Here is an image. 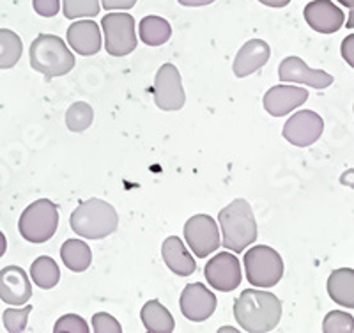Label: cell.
Instances as JSON below:
<instances>
[{"mask_svg": "<svg viewBox=\"0 0 354 333\" xmlns=\"http://www.w3.org/2000/svg\"><path fill=\"white\" fill-rule=\"evenodd\" d=\"M234 317L245 332H271L277 328L282 317V301L273 293L245 289L234 301Z\"/></svg>", "mask_w": 354, "mask_h": 333, "instance_id": "obj_1", "label": "cell"}, {"mask_svg": "<svg viewBox=\"0 0 354 333\" xmlns=\"http://www.w3.org/2000/svg\"><path fill=\"white\" fill-rule=\"evenodd\" d=\"M221 227V245L234 253H241L257 240V222L252 206L245 199H236L218 215Z\"/></svg>", "mask_w": 354, "mask_h": 333, "instance_id": "obj_2", "label": "cell"}, {"mask_svg": "<svg viewBox=\"0 0 354 333\" xmlns=\"http://www.w3.org/2000/svg\"><path fill=\"white\" fill-rule=\"evenodd\" d=\"M73 233L87 240H103L117 231L119 215L115 208L101 199H87L80 202L69 218Z\"/></svg>", "mask_w": 354, "mask_h": 333, "instance_id": "obj_3", "label": "cell"}, {"mask_svg": "<svg viewBox=\"0 0 354 333\" xmlns=\"http://www.w3.org/2000/svg\"><path fill=\"white\" fill-rule=\"evenodd\" d=\"M30 66L43 73L44 78L62 77L75 68V55L69 52L64 39L53 34H39L28 50Z\"/></svg>", "mask_w": 354, "mask_h": 333, "instance_id": "obj_4", "label": "cell"}, {"mask_svg": "<svg viewBox=\"0 0 354 333\" xmlns=\"http://www.w3.org/2000/svg\"><path fill=\"white\" fill-rule=\"evenodd\" d=\"M57 227H59V211L48 199H37L28 208H25L18 222L20 234L28 243L48 241L50 237H53Z\"/></svg>", "mask_w": 354, "mask_h": 333, "instance_id": "obj_5", "label": "cell"}, {"mask_svg": "<svg viewBox=\"0 0 354 333\" xmlns=\"http://www.w3.org/2000/svg\"><path fill=\"white\" fill-rule=\"evenodd\" d=\"M246 280L255 287H273L283 277V261L271 246L259 245L245 253Z\"/></svg>", "mask_w": 354, "mask_h": 333, "instance_id": "obj_6", "label": "cell"}, {"mask_svg": "<svg viewBox=\"0 0 354 333\" xmlns=\"http://www.w3.org/2000/svg\"><path fill=\"white\" fill-rule=\"evenodd\" d=\"M105 34V48L110 55L124 57L137 48L135 18L128 12H109L101 20Z\"/></svg>", "mask_w": 354, "mask_h": 333, "instance_id": "obj_7", "label": "cell"}, {"mask_svg": "<svg viewBox=\"0 0 354 333\" xmlns=\"http://www.w3.org/2000/svg\"><path fill=\"white\" fill-rule=\"evenodd\" d=\"M154 103L160 110L174 112L185 107L186 94L183 89L181 75L174 64H163L156 73L153 85Z\"/></svg>", "mask_w": 354, "mask_h": 333, "instance_id": "obj_8", "label": "cell"}, {"mask_svg": "<svg viewBox=\"0 0 354 333\" xmlns=\"http://www.w3.org/2000/svg\"><path fill=\"white\" fill-rule=\"evenodd\" d=\"M185 240L197 257H207L220 246L218 224L209 215H195L185 225Z\"/></svg>", "mask_w": 354, "mask_h": 333, "instance_id": "obj_9", "label": "cell"}, {"mask_svg": "<svg viewBox=\"0 0 354 333\" xmlns=\"http://www.w3.org/2000/svg\"><path fill=\"white\" fill-rule=\"evenodd\" d=\"M204 275L213 289L230 293L241 284V264L234 253L221 252L205 264Z\"/></svg>", "mask_w": 354, "mask_h": 333, "instance_id": "obj_10", "label": "cell"}, {"mask_svg": "<svg viewBox=\"0 0 354 333\" xmlns=\"http://www.w3.org/2000/svg\"><path fill=\"white\" fill-rule=\"evenodd\" d=\"M324 132V120L312 110H299L283 125V138L296 147L315 144Z\"/></svg>", "mask_w": 354, "mask_h": 333, "instance_id": "obj_11", "label": "cell"}, {"mask_svg": "<svg viewBox=\"0 0 354 333\" xmlns=\"http://www.w3.org/2000/svg\"><path fill=\"white\" fill-rule=\"evenodd\" d=\"M179 307H181V312L186 319L194 323H202L209 319L216 310V296L204 284L195 282V284H188L183 289Z\"/></svg>", "mask_w": 354, "mask_h": 333, "instance_id": "obj_12", "label": "cell"}, {"mask_svg": "<svg viewBox=\"0 0 354 333\" xmlns=\"http://www.w3.org/2000/svg\"><path fill=\"white\" fill-rule=\"evenodd\" d=\"M278 77L287 84H305L314 89H326L333 84L335 78L322 69H312L299 57H287L280 62Z\"/></svg>", "mask_w": 354, "mask_h": 333, "instance_id": "obj_13", "label": "cell"}, {"mask_svg": "<svg viewBox=\"0 0 354 333\" xmlns=\"http://www.w3.org/2000/svg\"><path fill=\"white\" fill-rule=\"evenodd\" d=\"M305 21L315 33L335 34L346 24V15L331 0H314L303 11Z\"/></svg>", "mask_w": 354, "mask_h": 333, "instance_id": "obj_14", "label": "cell"}, {"mask_svg": "<svg viewBox=\"0 0 354 333\" xmlns=\"http://www.w3.org/2000/svg\"><path fill=\"white\" fill-rule=\"evenodd\" d=\"M32 296V285L20 266L0 269V300L11 307L25 305Z\"/></svg>", "mask_w": 354, "mask_h": 333, "instance_id": "obj_15", "label": "cell"}, {"mask_svg": "<svg viewBox=\"0 0 354 333\" xmlns=\"http://www.w3.org/2000/svg\"><path fill=\"white\" fill-rule=\"evenodd\" d=\"M308 100V91L296 85H274L264 94V109L273 117H283Z\"/></svg>", "mask_w": 354, "mask_h": 333, "instance_id": "obj_16", "label": "cell"}, {"mask_svg": "<svg viewBox=\"0 0 354 333\" xmlns=\"http://www.w3.org/2000/svg\"><path fill=\"white\" fill-rule=\"evenodd\" d=\"M270 44L262 39H250L241 46L236 59H234V75L238 78H245L252 73L259 71L270 60Z\"/></svg>", "mask_w": 354, "mask_h": 333, "instance_id": "obj_17", "label": "cell"}, {"mask_svg": "<svg viewBox=\"0 0 354 333\" xmlns=\"http://www.w3.org/2000/svg\"><path fill=\"white\" fill-rule=\"evenodd\" d=\"M68 43L78 55H94L101 48V33L96 21L78 20L69 25Z\"/></svg>", "mask_w": 354, "mask_h": 333, "instance_id": "obj_18", "label": "cell"}, {"mask_svg": "<svg viewBox=\"0 0 354 333\" xmlns=\"http://www.w3.org/2000/svg\"><path fill=\"white\" fill-rule=\"evenodd\" d=\"M161 255H163V261L169 266L170 271H174L179 277H189L197 269L195 259L177 236H169L163 241Z\"/></svg>", "mask_w": 354, "mask_h": 333, "instance_id": "obj_19", "label": "cell"}, {"mask_svg": "<svg viewBox=\"0 0 354 333\" xmlns=\"http://www.w3.org/2000/svg\"><path fill=\"white\" fill-rule=\"evenodd\" d=\"M328 294L337 305L354 309V269H335L328 278Z\"/></svg>", "mask_w": 354, "mask_h": 333, "instance_id": "obj_20", "label": "cell"}, {"mask_svg": "<svg viewBox=\"0 0 354 333\" xmlns=\"http://www.w3.org/2000/svg\"><path fill=\"white\" fill-rule=\"evenodd\" d=\"M142 323L149 333H172L176 328L172 314L158 300L147 301L140 310Z\"/></svg>", "mask_w": 354, "mask_h": 333, "instance_id": "obj_21", "label": "cell"}, {"mask_svg": "<svg viewBox=\"0 0 354 333\" xmlns=\"http://www.w3.org/2000/svg\"><path fill=\"white\" fill-rule=\"evenodd\" d=\"M61 257L66 268L71 271H85L93 262V250L82 240H68L61 249Z\"/></svg>", "mask_w": 354, "mask_h": 333, "instance_id": "obj_22", "label": "cell"}, {"mask_svg": "<svg viewBox=\"0 0 354 333\" xmlns=\"http://www.w3.org/2000/svg\"><path fill=\"white\" fill-rule=\"evenodd\" d=\"M138 34L147 46H161L172 36V27L165 18L151 15V17H145L140 20Z\"/></svg>", "mask_w": 354, "mask_h": 333, "instance_id": "obj_23", "label": "cell"}, {"mask_svg": "<svg viewBox=\"0 0 354 333\" xmlns=\"http://www.w3.org/2000/svg\"><path fill=\"white\" fill-rule=\"evenodd\" d=\"M30 278L41 289H52L61 280V269L52 257L41 255L30 266Z\"/></svg>", "mask_w": 354, "mask_h": 333, "instance_id": "obj_24", "label": "cell"}, {"mask_svg": "<svg viewBox=\"0 0 354 333\" xmlns=\"http://www.w3.org/2000/svg\"><path fill=\"white\" fill-rule=\"evenodd\" d=\"M21 37L9 28H0V69L15 68L21 59Z\"/></svg>", "mask_w": 354, "mask_h": 333, "instance_id": "obj_25", "label": "cell"}, {"mask_svg": "<svg viewBox=\"0 0 354 333\" xmlns=\"http://www.w3.org/2000/svg\"><path fill=\"white\" fill-rule=\"evenodd\" d=\"M94 120V110L93 107L85 101H77L66 112V126L69 132L82 133L93 125Z\"/></svg>", "mask_w": 354, "mask_h": 333, "instance_id": "obj_26", "label": "cell"}, {"mask_svg": "<svg viewBox=\"0 0 354 333\" xmlns=\"http://www.w3.org/2000/svg\"><path fill=\"white\" fill-rule=\"evenodd\" d=\"M62 12L68 20L96 17L100 12V0H62Z\"/></svg>", "mask_w": 354, "mask_h": 333, "instance_id": "obj_27", "label": "cell"}, {"mask_svg": "<svg viewBox=\"0 0 354 333\" xmlns=\"http://www.w3.org/2000/svg\"><path fill=\"white\" fill-rule=\"evenodd\" d=\"M322 332L324 333H353L354 317L344 310H331L324 321H322Z\"/></svg>", "mask_w": 354, "mask_h": 333, "instance_id": "obj_28", "label": "cell"}, {"mask_svg": "<svg viewBox=\"0 0 354 333\" xmlns=\"http://www.w3.org/2000/svg\"><path fill=\"white\" fill-rule=\"evenodd\" d=\"M32 312V307H24V309H6L2 314L4 319V328L11 333L24 332L27 328L28 314Z\"/></svg>", "mask_w": 354, "mask_h": 333, "instance_id": "obj_29", "label": "cell"}, {"mask_svg": "<svg viewBox=\"0 0 354 333\" xmlns=\"http://www.w3.org/2000/svg\"><path fill=\"white\" fill-rule=\"evenodd\" d=\"M53 332L55 333H62V332L88 333L91 332V328H88L87 321H85L84 317H80L78 314H66V316H62L61 319L55 323Z\"/></svg>", "mask_w": 354, "mask_h": 333, "instance_id": "obj_30", "label": "cell"}, {"mask_svg": "<svg viewBox=\"0 0 354 333\" xmlns=\"http://www.w3.org/2000/svg\"><path fill=\"white\" fill-rule=\"evenodd\" d=\"M94 333H121L122 326L115 317L106 312H97L93 316Z\"/></svg>", "mask_w": 354, "mask_h": 333, "instance_id": "obj_31", "label": "cell"}, {"mask_svg": "<svg viewBox=\"0 0 354 333\" xmlns=\"http://www.w3.org/2000/svg\"><path fill=\"white\" fill-rule=\"evenodd\" d=\"M34 11L43 18H53L61 11V0H32Z\"/></svg>", "mask_w": 354, "mask_h": 333, "instance_id": "obj_32", "label": "cell"}, {"mask_svg": "<svg viewBox=\"0 0 354 333\" xmlns=\"http://www.w3.org/2000/svg\"><path fill=\"white\" fill-rule=\"evenodd\" d=\"M340 53H342V59L354 69V34L344 37L342 44H340Z\"/></svg>", "mask_w": 354, "mask_h": 333, "instance_id": "obj_33", "label": "cell"}, {"mask_svg": "<svg viewBox=\"0 0 354 333\" xmlns=\"http://www.w3.org/2000/svg\"><path fill=\"white\" fill-rule=\"evenodd\" d=\"M137 4V0H101V6L109 11H122V9H131L133 6Z\"/></svg>", "mask_w": 354, "mask_h": 333, "instance_id": "obj_34", "label": "cell"}, {"mask_svg": "<svg viewBox=\"0 0 354 333\" xmlns=\"http://www.w3.org/2000/svg\"><path fill=\"white\" fill-rule=\"evenodd\" d=\"M214 0H179V4L185 8H201V6L213 4Z\"/></svg>", "mask_w": 354, "mask_h": 333, "instance_id": "obj_35", "label": "cell"}, {"mask_svg": "<svg viewBox=\"0 0 354 333\" xmlns=\"http://www.w3.org/2000/svg\"><path fill=\"white\" fill-rule=\"evenodd\" d=\"M261 4L268 6V8H286L287 4H289L290 0H259Z\"/></svg>", "mask_w": 354, "mask_h": 333, "instance_id": "obj_36", "label": "cell"}, {"mask_svg": "<svg viewBox=\"0 0 354 333\" xmlns=\"http://www.w3.org/2000/svg\"><path fill=\"white\" fill-rule=\"evenodd\" d=\"M340 183H342V185L351 186V188H354V169L353 170H347V172H344L342 174V179H340Z\"/></svg>", "mask_w": 354, "mask_h": 333, "instance_id": "obj_37", "label": "cell"}, {"mask_svg": "<svg viewBox=\"0 0 354 333\" xmlns=\"http://www.w3.org/2000/svg\"><path fill=\"white\" fill-rule=\"evenodd\" d=\"M6 250H8V240H6L4 233H2V231H0V257L4 255Z\"/></svg>", "mask_w": 354, "mask_h": 333, "instance_id": "obj_38", "label": "cell"}, {"mask_svg": "<svg viewBox=\"0 0 354 333\" xmlns=\"http://www.w3.org/2000/svg\"><path fill=\"white\" fill-rule=\"evenodd\" d=\"M338 4H342L344 8L347 9H354V0H337Z\"/></svg>", "mask_w": 354, "mask_h": 333, "instance_id": "obj_39", "label": "cell"}, {"mask_svg": "<svg viewBox=\"0 0 354 333\" xmlns=\"http://www.w3.org/2000/svg\"><path fill=\"white\" fill-rule=\"evenodd\" d=\"M344 25H347V28H354V9H351L349 18H347V24H344Z\"/></svg>", "mask_w": 354, "mask_h": 333, "instance_id": "obj_40", "label": "cell"}, {"mask_svg": "<svg viewBox=\"0 0 354 333\" xmlns=\"http://www.w3.org/2000/svg\"><path fill=\"white\" fill-rule=\"evenodd\" d=\"M220 332H234V333H236V332H238V330H236V328H221Z\"/></svg>", "mask_w": 354, "mask_h": 333, "instance_id": "obj_41", "label": "cell"}]
</instances>
